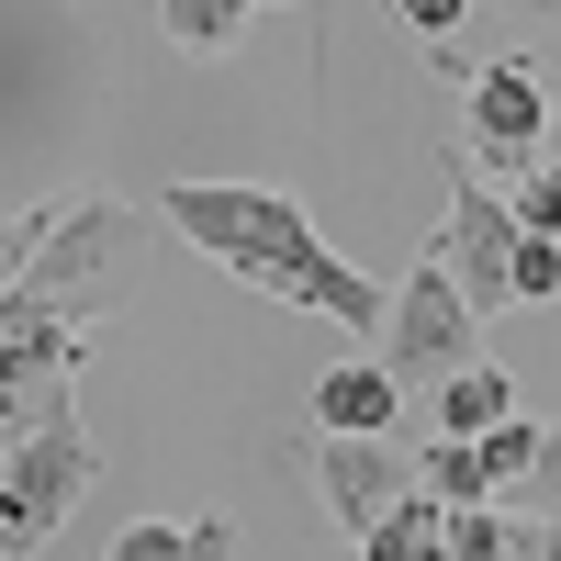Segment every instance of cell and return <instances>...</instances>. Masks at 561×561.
I'll return each instance as SVG.
<instances>
[{
  "instance_id": "obj_1",
  "label": "cell",
  "mask_w": 561,
  "mask_h": 561,
  "mask_svg": "<svg viewBox=\"0 0 561 561\" xmlns=\"http://www.w3.org/2000/svg\"><path fill=\"white\" fill-rule=\"evenodd\" d=\"M158 225H169L180 248L225 259V270H237L248 293H270V304H314V314L359 325V337H382V314H393L382 280H359L337 248L314 237V214H304L293 192H270V180H169V192H158Z\"/></svg>"
},
{
  "instance_id": "obj_2",
  "label": "cell",
  "mask_w": 561,
  "mask_h": 561,
  "mask_svg": "<svg viewBox=\"0 0 561 561\" xmlns=\"http://www.w3.org/2000/svg\"><path fill=\"white\" fill-rule=\"evenodd\" d=\"M158 214L113 203V192H57V225L12 280V314H57V325H113V304L135 293V259H147Z\"/></svg>"
},
{
  "instance_id": "obj_3",
  "label": "cell",
  "mask_w": 561,
  "mask_h": 561,
  "mask_svg": "<svg viewBox=\"0 0 561 561\" xmlns=\"http://www.w3.org/2000/svg\"><path fill=\"white\" fill-rule=\"evenodd\" d=\"M90 427H79V393L57 404V415H34V427L0 449V561H23V550H45L68 528V505L90 494Z\"/></svg>"
},
{
  "instance_id": "obj_4",
  "label": "cell",
  "mask_w": 561,
  "mask_h": 561,
  "mask_svg": "<svg viewBox=\"0 0 561 561\" xmlns=\"http://www.w3.org/2000/svg\"><path fill=\"white\" fill-rule=\"evenodd\" d=\"M438 180H449V225H438V259H449V280H460V304L472 314H517V203L494 192V180L472 169V158H438Z\"/></svg>"
},
{
  "instance_id": "obj_5",
  "label": "cell",
  "mask_w": 561,
  "mask_h": 561,
  "mask_svg": "<svg viewBox=\"0 0 561 561\" xmlns=\"http://www.w3.org/2000/svg\"><path fill=\"white\" fill-rule=\"evenodd\" d=\"M472 359H483V314L460 304L449 259L427 248V259L393 280V314H382V370H393V382H449V370H472Z\"/></svg>"
},
{
  "instance_id": "obj_6",
  "label": "cell",
  "mask_w": 561,
  "mask_h": 561,
  "mask_svg": "<svg viewBox=\"0 0 561 561\" xmlns=\"http://www.w3.org/2000/svg\"><path fill=\"white\" fill-rule=\"evenodd\" d=\"M460 102H472V135H460L472 169H539V147H550V90H539L528 57H483L472 79H460Z\"/></svg>"
},
{
  "instance_id": "obj_7",
  "label": "cell",
  "mask_w": 561,
  "mask_h": 561,
  "mask_svg": "<svg viewBox=\"0 0 561 561\" xmlns=\"http://www.w3.org/2000/svg\"><path fill=\"white\" fill-rule=\"evenodd\" d=\"M102 325H57V314H0V427H34L79 393V359Z\"/></svg>"
},
{
  "instance_id": "obj_8",
  "label": "cell",
  "mask_w": 561,
  "mask_h": 561,
  "mask_svg": "<svg viewBox=\"0 0 561 561\" xmlns=\"http://www.w3.org/2000/svg\"><path fill=\"white\" fill-rule=\"evenodd\" d=\"M314 494L337 505L348 539H370V528L415 494V460H393V438H325V449H314Z\"/></svg>"
},
{
  "instance_id": "obj_9",
  "label": "cell",
  "mask_w": 561,
  "mask_h": 561,
  "mask_svg": "<svg viewBox=\"0 0 561 561\" xmlns=\"http://www.w3.org/2000/svg\"><path fill=\"white\" fill-rule=\"evenodd\" d=\"M393 415H404V382L382 359H348V370L314 382V427L325 438H393Z\"/></svg>"
},
{
  "instance_id": "obj_10",
  "label": "cell",
  "mask_w": 561,
  "mask_h": 561,
  "mask_svg": "<svg viewBox=\"0 0 561 561\" xmlns=\"http://www.w3.org/2000/svg\"><path fill=\"white\" fill-rule=\"evenodd\" d=\"M449 561H561V528L517 505H449Z\"/></svg>"
},
{
  "instance_id": "obj_11",
  "label": "cell",
  "mask_w": 561,
  "mask_h": 561,
  "mask_svg": "<svg viewBox=\"0 0 561 561\" xmlns=\"http://www.w3.org/2000/svg\"><path fill=\"white\" fill-rule=\"evenodd\" d=\"M505 415H517V370L505 359H472V370L438 382V427L449 438H483V427H505Z\"/></svg>"
},
{
  "instance_id": "obj_12",
  "label": "cell",
  "mask_w": 561,
  "mask_h": 561,
  "mask_svg": "<svg viewBox=\"0 0 561 561\" xmlns=\"http://www.w3.org/2000/svg\"><path fill=\"white\" fill-rule=\"evenodd\" d=\"M359 561H449V505H438L427 483H415V494L393 505V517L359 539Z\"/></svg>"
},
{
  "instance_id": "obj_13",
  "label": "cell",
  "mask_w": 561,
  "mask_h": 561,
  "mask_svg": "<svg viewBox=\"0 0 561 561\" xmlns=\"http://www.w3.org/2000/svg\"><path fill=\"white\" fill-rule=\"evenodd\" d=\"M248 12H259V0H158L169 45H192V57H225V45L248 34Z\"/></svg>"
},
{
  "instance_id": "obj_14",
  "label": "cell",
  "mask_w": 561,
  "mask_h": 561,
  "mask_svg": "<svg viewBox=\"0 0 561 561\" xmlns=\"http://www.w3.org/2000/svg\"><path fill=\"white\" fill-rule=\"evenodd\" d=\"M415 483H427L438 505H494V483H483V460H472V438H438L427 460H415Z\"/></svg>"
},
{
  "instance_id": "obj_15",
  "label": "cell",
  "mask_w": 561,
  "mask_h": 561,
  "mask_svg": "<svg viewBox=\"0 0 561 561\" xmlns=\"http://www.w3.org/2000/svg\"><path fill=\"white\" fill-rule=\"evenodd\" d=\"M472 460H483V483H494V494H517V483H528V460H539V427H528V415H505V427L472 438Z\"/></svg>"
},
{
  "instance_id": "obj_16",
  "label": "cell",
  "mask_w": 561,
  "mask_h": 561,
  "mask_svg": "<svg viewBox=\"0 0 561 561\" xmlns=\"http://www.w3.org/2000/svg\"><path fill=\"white\" fill-rule=\"evenodd\" d=\"M45 225H57V203H23V214H0V314H12V280H23V259L45 248Z\"/></svg>"
},
{
  "instance_id": "obj_17",
  "label": "cell",
  "mask_w": 561,
  "mask_h": 561,
  "mask_svg": "<svg viewBox=\"0 0 561 561\" xmlns=\"http://www.w3.org/2000/svg\"><path fill=\"white\" fill-rule=\"evenodd\" d=\"M505 505H517V517H550V528H561V427H539V460H528V483L505 494Z\"/></svg>"
},
{
  "instance_id": "obj_18",
  "label": "cell",
  "mask_w": 561,
  "mask_h": 561,
  "mask_svg": "<svg viewBox=\"0 0 561 561\" xmlns=\"http://www.w3.org/2000/svg\"><path fill=\"white\" fill-rule=\"evenodd\" d=\"M505 203H517V237H550V248H561V169H528Z\"/></svg>"
},
{
  "instance_id": "obj_19",
  "label": "cell",
  "mask_w": 561,
  "mask_h": 561,
  "mask_svg": "<svg viewBox=\"0 0 561 561\" xmlns=\"http://www.w3.org/2000/svg\"><path fill=\"white\" fill-rule=\"evenodd\" d=\"M180 550H192V528H180V517H135V528H113L102 561H180Z\"/></svg>"
},
{
  "instance_id": "obj_20",
  "label": "cell",
  "mask_w": 561,
  "mask_h": 561,
  "mask_svg": "<svg viewBox=\"0 0 561 561\" xmlns=\"http://www.w3.org/2000/svg\"><path fill=\"white\" fill-rule=\"evenodd\" d=\"M550 293H561V248L528 237V248H517V304H550Z\"/></svg>"
},
{
  "instance_id": "obj_21",
  "label": "cell",
  "mask_w": 561,
  "mask_h": 561,
  "mask_svg": "<svg viewBox=\"0 0 561 561\" xmlns=\"http://www.w3.org/2000/svg\"><path fill=\"white\" fill-rule=\"evenodd\" d=\"M393 23H415L427 45H449L460 23H472V0H393Z\"/></svg>"
},
{
  "instance_id": "obj_22",
  "label": "cell",
  "mask_w": 561,
  "mask_h": 561,
  "mask_svg": "<svg viewBox=\"0 0 561 561\" xmlns=\"http://www.w3.org/2000/svg\"><path fill=\"white\" fill-rule=\"evenodd\" d=\"M180 561H237V517H192V550Z\"/></svg>"
},
{
  "instance_id": "obj_23",
  "label": "cell",
  "mask_w": 561,
  "mask_h": 561,
  "mask_svg": "<svg viewBox=\"0 0 561 561\" xmlns=\"http://www.w3.org/2000/svg\"><path fill=\"white\" fill-rule=\"evenodd\" d=\"M517 12H528V23H561V0H517Z\"/></svg>"
},
{
  "instance_id": "obj_24",
  "label": "cell",
  "mask_w": 561,
  "mask_h": 561,
  "mask_svg": "<svg viewBox=\"0 0 561 561\" xmlns=\"http://www.w3.org/2000/svg\"><path fill=\"white\" fill-rule=\"evenodd\" d=\"M550 124H561V90H550Z\"/></svg>"
}]
</instances>
